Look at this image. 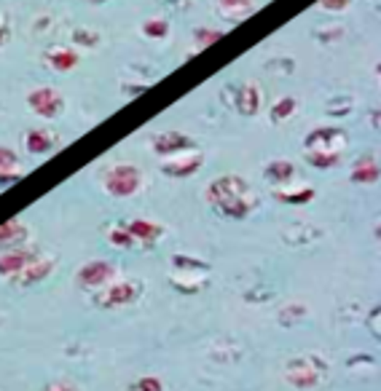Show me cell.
I'll use <instances>...</instances> for the list:
<instances>
[{
	"label": "cell",
	"instance_id": "13",
	"mask_svg": "<svg viewBox=\"0 0 381 391\" xmlns=\"http://www.w3.org/2000/svg\"><path fill=\"white\" fill-rule=\"evenodd\" d=\"M352 177H355L357 183H376V180H379V166L368 161V164H365V166H360Z\"/></svg>",
	"mask_w": 381,
	"mask_h": 391
},
{
	"label": "cell",
	"instance_id": "10",
	"mask_svg": "<svg viewBox=\"0 0 381 391\" xmlns=\"http://www.w3.org/2000/svg\"><path fill=\"white\" fill-rule=\"evenodd\" d=\"M191 145V140L183 135H164L159 140H153V147L159 150V153H167V156H177V153H183V147Z\"/></svg>",
	"mask_w": 381,
	"mask_h": 391
},
{
	"label": "cell",
	"instance_id": "3",
	"mask_svg": "<svg viewBox=\"0 0 381 391\" xmlns=\"http://www.w3.org/2000/svg\"><path fill=\"white\" fill-rule=\"evenodd\" d=\"M143 183V177H140V171L132 166V164H121V166H113L108 174H105V191L111 196H132L140 188Z\"/></svg>",
	"mask_w": 381,
	"mask_h": 391
},
{
	"label": "cell",
	"instance_id": "15",
	"mask_svg": "<svg viewBox=\"0 0 381 391\" xmlns=\"http://www.w3.org/2000/svg\"><path fill=\"white\" fill-rule=\"evenodd\" d=\"M221 6H223V11L226 13H245L250 11V6H253V0H221Z\"/></svg>",
	"mask_w": 381,
	"mask_h": 391
},
{
	"label": "cell",
	"instance_id": "5",
	"mask_svg": "<svg viewBox=\"0 0 381 391\" xmlns=\"http://www.w3.org/2000/svg\"><path fill=\"white\" fill-rule=\"evenodd\" d=\"M143 293V284H135V281H118L113 284L111 290L105 293V306H118V303H132L137 295Z\"/></svg>",
	"mask_w": 381,
	"mask_h": 391
},
{
	"label": "cell",
	"instance_id": "17",
	"mask_svg": "<svg viewBox=\"0 0 381 391\" xmlns=\"http://www.w3.org/2000/svg\"><path fill=\"white\" fill-rule=\"evenodd\" d=\"M293 110H295V99H282V102L274 108V118L282 121V118H287V115H293Z\"/></svg>",
	"mask_w": 381,
	"mask_h": 391
},
{
	"label": "cell",
	"instance_id": "18",
	"mask_svg": "<svg viewBox=\"0 0 381 391\" xmlns=\"http://www.w3.org/2000/svg\"><path fill=\"white\" fill-rule=\"evenodd\" d=\"M132 391H164V386H161V380H156V378H143L140 383L132 386Z\"/></svg>",
	"mask_w": 381,
	"mask_h": 391
},
{
	"label": "cell",
	"instance_id": "4",
	"mask_svg": "<svg viewBox=\"0 0 381 391\" xmlns=\"http://www.w3.org/2000/svg\"><path fill=\"white\" fill-rule=\"evenodd\" d=\"M62 105H65V102H62L60 91L46 89V86L30 94V108H33L38 115H43V118H54V115L62 110Z\"/></svg>",
	"mask_w": 381,
	"mask_h": 391
},
{
	"label": "cell",
	"instance_id": "2",
	"mask_svg": "<svg viewBox=\"0 0 381 391\" xmlns=\"http://www.w3.org/2000/svg\"><path fill=\"white\" fill-rule=\"evenodd\" d=\"M346 145V137L341 129H317L307 137V159L314 166H333L341 159V150Z\"/></svg>",
	"mask_w": 381,
	"mask_h": 391
},
{
	"label": "cell",
	"instance_id": "11",
	"mask_svg": "<svg viewBox=\"0 0 381 391\" xmlns=\"http://www.w3.org/2000/svg\"><path fill=\"white\" fill-rule=\"evenodd\" d=\"M51 145H54V137L46 135L43 129H33V132L27 135V147H30V153H49Z\"/></svg>",
	"mask_w": 381,
	"mask_h": 391
},
{
	"label": "cell",
	"instance_id": "6",
	"mask_svg": "<svg viewBox=\"0 0 381 391\" xmlns=\"http://www.w3.org/2000/svg\"><path fill=\"white\" fill-rule=\"evenodd\" d=\"M113 276H116V271L108 263H89L87 268L81 271V284H87V287H102V284L113 281Z\"/></svg>",
	"mask_w": 381,
	"mask_h": 391
},
{
	"label": "cell",
	"instance_id": "20",
	"mask_svg": "<svg viewBox=\"0 0 381 391\" xmlns=\"http://www.w3.org/2000/svg\"><path fill=\"white\" fill-rule=\"evenodd\" d=\"M46 391H75V389H70V386H49Z\"/></svg>",
	"mask_w": 381,
	"mask_h": 391
},
{
	"label": "cell",
	"instance_id": "19",
	"mask_svg": "<svg viewBox=\"0 0 381 391\" xmlns=\"http://www.w3.org/2000/svg\"><path fill=\"white\" fill-rule=\"evenodd\" d=\"M349 0H322V6L325 8H344Z\"/></svg>",
	"mask_w": 381,
	"mask_h": 391
},
{
	"label": "cell",
	"instance_id": "12",
	"mask_svg": "<svg viewBox=\"0 0 381 391\" xmlns=\"http://www.w3.org/2000/svg\"><path fill=\"white\" fill-rule=\"evenodd\" d=\"M159 233H161L159 225H150V222H132L129 225V236L132 239H148V242H153Z\"/></svg>",
	"mask_w": 381,
	"mask_h": 391
},
{
	"label": "cell",
	"instance_id": "21",
	"mask_svg": "<svg viewBox=\"0 0 381 391\" xmlns=\"http://www.w3.org/2000/svg\"><path fill=\"white\" fill-rule=\"evenodd\" d=\"M92 3H102V0H92Z\"/></svg>",
	"mask_w": 381,
	"mask_h": 391
},
{
	"label": "cell",
	"instance_id": "16",
	"mask_svg": "<svg viewBox=\"0 0 381 391\" xmlns=\"http://www.w3.org/2000/svg\"><path fill=\"white\" fill-rule=\"evenodd\" d=\"M145 35L150 38H164L167 35V22H159V19H150V22H145Z\"/></svg>",
	"mask_w": 381,
	"mask_h": 391
},
{
	"label": "cell",
	"instance_id": "1",
	"mask_svg": "<svg viewBox=\"0 0 381 391\" xmlns=\"http://www.w3.org/2000/svg\"><path fill=\"white\" fill-rule=\"evenodd\" d=\"M209 201L218 207V212L228 215V217H247L253 207H255V196H253V188L242 180V177H221L215 180L212 188H209Z\"/></svg>",
	"mask_w": 381,
	"mask_h": 391
},
{
	"label": "cell",
	"instance_id": "8",
	"mask_svg": "<svg viewBox=\"0 0 381 391\" xmlns=\"http://www.w3.org/2000/svg\"><path fill=\"white\" fill-rule=\"evenodd\" d=\"M260 105V94L255 86H242L236 91V110L245 113V115H255Z\"/></svg>",
	"mask_w": 381,
	"mask_h": 391
},
{
	"label": "cell",
	"instance_id": "14",
	"mask_svg": "<svg viewBox=\"0 0 381 391\" xmlns=\"http://www.w3.org/2000/svg\"><path fill=\"white\" fill-rule=\"evenodd\" d=\"M51 62L57 64V70H70L78 60H75L73 51H54V54H51Z\"/></svg>",
	"mask_w": 381,
	"mask_h": 391
},
{
	"label": "cell",
	"instance_id": "9",
	"mask_svg": "<svg viewBox=\"0 0 381 391\" xmlns=\"http://www.w3.org/2000/svg\"><path fill=\"white\" fill-rule=\"evenodd\" d=\"M199 166H201V156H197V153H188V161H183L180 159V153H177V159L164 164V169L170 171L172 177H185V174L197 171Z\"/></svg>",
	"mask_w": 381,
	"mask_h": 391
},
{
	"label": "cell",
	"instance_id": "7",
	"mask_svg": "<svg viewBox=\"0 0 381 391\" xmlns=\"http://www.w3.org/2000/svg\"><path fill=\"white\" fill-rule=\"evenodd\" d=\"M19 174H22V161H19V156L13 153L11 147L0 145V185L11 183Z\"/></svg>",
	"mask_w": 381,
	"mask_h": 391
}]
</instances>
